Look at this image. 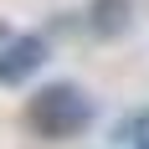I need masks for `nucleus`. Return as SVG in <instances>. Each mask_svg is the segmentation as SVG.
<instances>
[{
	"label": "nucleus",
	"mask_w": 149,
	"mask_h": 149,
	"mask_svg": "<svg viewBox=\"0 0 149 149\" xmlns=\"http://www.w3.org/2000/svg\"><path fill=\"white\" fill-rule=\"evenodd\" d=\"M26 123H31V134H41V139H77V134H88V123H93V98L82 88H72V82H46V88L31 93Z\"/></svg>",
	"instance_id": "1"
},
{
	"label": "nucleus",
	"mask_w": 149,
	"mask_h": 149,
	"mask_svg": "<svg viewBox=\"0 0 149 149\" xmlns=\"http://www.w3.org/2000/svg\"><path fill=\"white\" fill-rule=\"evenodd\" d=\"M129 144H134V149H149V108L129 123Z\"/></svg>",
	"instance_id": "3"
},
{
	"label": "nucleus",
	"mask_w": 149,
	"mask_h": 149,
	"mask_svg": "<svg viewBox=\"0 0 149 149\" xmlns=\"http://www.w3.org/2000/svg\"><path fill=\"white\" fill-rule=\"evenodd\" d=\"M41 62H46V41L41 36H15V41L0 46V82H26Z\"/></svg>",
	"instance_id": "2"
}]
</instances>
